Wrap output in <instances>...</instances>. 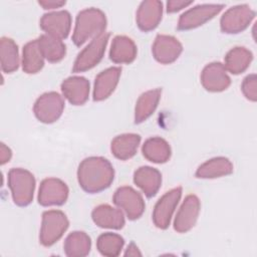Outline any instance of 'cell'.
I'll list each match as a JSON object with an SVG mask.
<instances>
[{"mask_svg":"<svg viewBox=\"0 0 257 257\" xmlns=\"http://www.w3.org/2000/svg\"><path fill=\"white\" fill-rule=\"evenodd\" d=\"M114 178L112 165L102 157L84 159L77 169V180L81 189L94 194L108 188Z\"/></svg>","mask_w":257,"mask_h":257,"instance_id":"obj_1","label":"cell"},{"mask_svg":"<svg viewBox=\"0 0 257 257\" xmlns=\"http://www.w3.org/2000/svg\"><path fill=\"white\" fill-rule=\"evenodd\" d=\"M106 27L105 14L97 8H86L78 12L72 34V41L81 46L89 39H93L104 32Z\"/></svg>","mask_w":257,"mask_h":257,"instance_id":"obj_2","label":"cell"},{"mask_svg":"<svg viewBox=\"0 0 257 257\" xmlns=\"http://www.w3.org/2000/svg\"><path fill=\"white\" fill-rule=\"evenodd\" d=\"M8 186L17 206L24 207L31 203L35 189V178L29 171L21 168L11 169L8 173Z\"/></svg>","mask_w":257,"mask_h":257,"instance_id":"obj_3","label":"cell"},{"mask_svg":"<svg viewBox=\"0 0 257 257\" xmlns=\"http://www.w3.org/2000/svg\"><path fill=\"white\" fill-rule=\"evenodd\" d=\"M69 225L66 215L59 210H48L42 214L39 240L45 246H51L57 242Z\"/></svg>","mask_w":257,"mask_h":257,"instance_id":"obj_4","label":"cell"},{"mask_svg":"<svg viewBox=\"0 0 257 257\" xmlns=\"http://www.w3.org/2000/svg\"><path fill=\"white\" fill-rule=\"evenodd\" d=\"M108 38V32H103L93 38L89 44L78 53L73 64L72 71L83 72L94 67L103 57Z\"/></svg>","mask_w":257,"mask_h":257,"instance_id":"obj_5","label":"cell"},{"mask_svg":"<svg viewBox=\"0 0 257 257\" xmlns=\"http://www.w3.org/2000/svg\"><path fill=\"white\" fill-rule=\"evenodd\" d=\"M64 109V100L62 96L49 91L41 94L35 101L33 111L36 118L44 123H51L57 120Z\"/></svg>","mask_w":257,"mask_h":257,"instance_id":"obj_6","label":"cell"},{"mask_svg":"<svg viewBox=\"0 0 257 257\" xmlns=\"http://www.w3.org/2000/svg\"><path fill=\"white\" fill-rule=\"evenodd\" d=\"M255 17V12L246 4L229 8L220 19L221 31L235 34L245 30Z\"/></svg>","mask_w":257,"mask_h":257,"instance_id":"obj_7","label":"cell"},{"mask_svg":"<svg viewBox=\"0 0 257 257\" xmlns=\"http://www.w3.org/2000/svg\"><path fill=\"white\" fill-rule=\"evenodd\" d=\"M225 7L224 4H202L184 12L178 21L179 30H190L214 18Z\"/></svg>","mask_w":257,"mask_h":257,"instance_id":"obj_8","label":"cell"},{"mask_svg":"<svg viewBox=\"0 0 257 257\" xmlns=\"http://www.w3.org/2000/svg\"><path fill=\"white\" fill-rule=\"evenodd\" d=\"M113 204L122 209L130 220L139 219L145 211V201L142 195L128 186L119 187L113 195Z\"/></svg>","mask_w":257,"mask_h":257,"instance_id":"obj_9","label":"cell"},{"mask_svg":"<svg viewBox=\"0 0 257 257\" xmlns=\"http://www.w3.org/2000/svg\"><path fill=\"white\" fill-rule=\"evenodd\" d=\"M182 188L177 187L165 195L157 202L153 212V222L159 229H167L170 225L173 213L181 199Z\"/></svg>","mask_w":257,"mask_h":257,"instance_id":"obj_10","label":"cell"},{"mask_svg":"<svg viewBox=\"0 0 257 257\" xmlns=\"http://www.w3.org/2000/svg\"><path fill=\"white\" fill-rule=\"evenodd\" d=\"M68 197V187L56 178L44 179L39 187L38 203L41 206H59L65 203Z\"/></svg>","mask_w":257,"mask_h":257,"instance_id":"obj_11","label":"cell"},{"mask_svg":"<svg viewBox=\"0 0 257 257\" xmlns=\"http://www.w3.org/2000/svg\"><path fill=\"white\" fill-rule=\"evenodd\" d=\"M200 207L199 198L196 195H188L177 212L174 221V229L179 233L190 231L197 222Z\"/></svg>","mask_w":257,"mask_h":257,"instance_id":"obj_12","label":"cell"},{"mask_svg":"<svg viewBox=\"0 0 257 257\" xmlns=\"http://www.w3.org/2000/svg\"><path fill=\"white\" fill-rule=\"evenodd\" d=\"M40 27L48 35L59 39L66 38L71 27L70 13L66 10L46 13L40 19Z\"/></svg>","mask_w":257,"mask_h":257,"instance_id":"obj_13","label":"cell"},{"mask_svg":"<svg viewBox=\"0 0 257 257\" xmlns=\"http://www.w3.org/2000/svg\"><path fill=\"white\" fill-rule=\"evenodd\" d=\"M182 51L181 42L174 36L165 34L157 35L152 48L155 59L163 64H170L177 60Z\"/></svg>","mask_w":257,"mask_h":257,"instance_id":"obj_14","label":"cell"},{"mask_svg":"<svg viewBox=\"0 0 257 257\" xmlns=\"http://www.w3.org/2000/svg\"><path fill=\"white\" fill-rule=\"evenodd\" d=\"M201 83L208 91L220 92L229 87L231 79L221 62H211L201 73Z\"/></svg>","mask_w":257,"mask_h":257,"instance_id":"obj_15","label":"cell"},{"mask_svg":"<svg viewBox=\"0 0 257 257\" xmlns=\"http://www.w3.org/2000/svg\"><path fill=\"white\" fill-rule=\"evenodd\" d=\"M163 15V3L158 0L143 1L137 11V24L142 31L148 32L155 29Z\"/></svg>","mask_w":257,"mask_h":257,"instance_id":"obj_16","label":"cell"},{"mask_svg":"<svg viewBox=\"0 0 257 257\" xmlns=\"http://www.w3.org/2000/svg\"><path fill=\"white\" fill-rule=\"evenodd\" d=\"M64 97L73 105H81L89 95V81L83 76H70L61 83Z\"/></svg>","mask_w":257,"mask_h":257,"instance_id":"obj_17","label":"cell"},{"mask_svg":"<svg viewBox=\"0 0 257 257\" xmlns=\"http://www.w3.org/2000/svg\"><path fill=\"white\" fill-rule=\"evenodd\" d=\"M121 73V68L112 66L101 71L95 77L93 86V100L101 101L107 98L115 89Z\"/></svg>","mask_w":257,"mask_h":257,"instance_id":"obj_18","label":"cell"},{"mask_svg":"<svg viewBox=\"0 0 257 257\" xmlns=\"http://www.w3.org/2000/svg\"><path fill=\"white\" fill-rule=\"evenodd\" d=\"M94 224L100 228L121 229L124 225V215L120 209L103 204L95 207L91 213Z\"/></svg>","mask_w":257,"mask_h":257,"instance_id":"obj_19","label":"cell"},{"mask_svg":"<svg viewBox=\"0 0 257 257\" xmlns=\"http://www.w3.org/2000/svg\"><path fill=\"white\" fill-rule=\"evenodd\" d=\"M134 182L148 198H152L161 188L162 175L157 169L144 166L135 172Z\"/></svg>","mask_w":257,"mask_h":257,"instance_id":"obj_20","label":"cell"},{"mask_svg":"<svg viewBox=\"0 0 257 257\" xmlns=\"http://www.w3.org/2000/svg\"><path fill=\"white\" fill-rule=\"evenodd\" d=\"M137 56V46L135 42L125 35H117L112 39L109 58L114 63H131Z\"/></svg>","mask_w":257,"mask_h":257,"instance_id":"obj_21","label":"cell"},{"mask_svg":"<svg viewBox=\"0 0 257 257\" xmlns=\"http://www.w3.org/2000/svg\"><path fill=\"white\" fill-rule=\"evenodd\" d=\"M233 173V164L225 157H216L202 164L196 171L200 179H215Z\"/></svg>","mask_w":257,"mask_h":257,"instance_id":"obj_22","label":"cell"},{"mask_svg":"<svg viewBox=\"0 0 257 257\" xmlns=\"http://www.w3.org/2000/svg\"><path fill=\"white\" fill-rule=\"evenodd\" d=\"M141 143V137L137 134H123L111 141L110 150L112 155L119 160L125 161L133 158Z\"/></svg>","mask_w":257,"mask_h":257,"instance_id":"obj_23","label":"cell"},{"mask_svg":"<svg viewBox=\"0 0 257 257\" xmlns=\"http://www.w3.org/2000/svg\"><path fill=\"white\" fill-rule=\"evenodd\" d=\"M142 152L148 161L156 164L166 163L171 157L170 145L167 141L159 137L148 139L143 145Z\"/></svg>","mask_w":257,"mask_h":257,"instance_id":"obj_24","label":"cell"},{"mask_svg":"<svg viewBox=\"0 0 257 257\" xmlns=\"http://www.w3.org/2000/svg\"><path fill=\"white\" fill-rule=\"evenodd\" d=\"M161 89L155 88L148 90L141 94L138 98L136 107H135V122L141 123L150 117L153 112L156 110L160 98H161Z\"/></svg>","mask_w":257,"mask_h":257,"instance_id":"obj_25","label":"cell"},{"mask_svg":"<svg viewBox=\"0 0 257 257\" xmlns=\"http://www.w3.org/2000/svg\"><path fill=\"white\" fill-rule=\"evenodd\" d=\"M253 59L251 51L242 46H237L228 51L224 59V67L232 74L244 72Z\"/></svg>","mask_w":257,"mask_h":257,"instance_id":"obj_26","label":"cell"},{"mask_svg":"<svg viewBox=\"0 0 257 257\" xmlns=\"http://www.w3.org/2000/svg\"><path fill=\"white\" fill-rule=\"evenodd\" d=\"M90 246V238L85 232L74 231L66 237L63 248L68 257H83L88 255Z\"/></svg>","mask_w":257,"mask_h":257,"instance_id":"obj_27","label":"cell"},{"mask_svg":"<svg viewBox=\"0 0 257 257\" xmlns=\"http://www.w3.org/2000/svg\"><path fill=\"white\" fill-rule=\"evenodd\" d=\"M44 65V57L39 48L37 39L27 42L22 51V69L24 72L36 73Z\"/></svg>","mask_w":257,"mask_h":257,"instance_id":"obj_28","label":"cell"},{"mask_svg":"<svg viewBox=\"0 0 257 257\" xmlns=\"http://www.w3.org/2000/svg\"><path fill=\"white\" fill-rule=\"evenodd\" d=\"M37 41L42 55L47 61L58 62L65 56L66 47L61 39L44 34L37 38Z\"/></svg>","mask_w":257,"mask_h":257,"instance_id":"obj_29","label":"cell"},{"mask_svg":"<svg viewBox=\"0 0 257 257\" xmlns=\"http://www.w3.org/2000/svg\"><path fill=\"white\" fill-rule=\"evenodd\" d=\"M0 60L3 72L11 73L19 66L18 46L13 39L2 37L0 40Z\"/></svg>","mask_w":257,"mask_h":257,"instance_id":"obj_30","label":"cell"},{"mask_svg":"<svg viewBox=\"0 0 257 257\" xmlns=\"http://www.w3.org/2000/svg\"><path fill=\"white\" fill-rule=\"evenodd\" d=\"M124 244L123 238L115 233H103L96 241V247L99 253L103 256L114 257L119 255Z\"/></svg>","mask_w":257,"mask_h":257,"instance_id":"obj_31","label":"cell"},{"mask_svg":"<svg viewBox=\"0 0 257 257\" xmlns=\"http://www.w3.org/2000/svg\"><path fill=\"white\" fill-rule=\"evenodd\" d=\"M242 92L244 96L251 100V101H256L257 99V78L256 74L252 73L247 75L242 82L241 85Z\"/></svg>","mask_w":257,"mask_h":257,"instance_id":"obj_32","label":"cell"},{"mask_svg":"<svg viewBox=\"0 0 257 257\" xmlns=\"http://www.w3.org/2000/svg\"><path fill=\"white\" fill-rule=\"evenodd\" d=\"M193 1H180V0H170L167 2V12L174 13L182 10L183 8L191 5Z\"/></svg>","mask_w":257,"mask_h":257,"instance_id":"obj_33","label":"cell"},{"mask_svg":"<svg viewBox=\"0 0 257 257\" xmlns=\"http://www.w3.org/2000/svg\"><path fill=\"white\" fill-rule=\"evenodd\" d=\"M12 157V152L11 150L3 143H1L0 145V164L4 165L7 162L10 161Z\"/></svg>","mask_w":257,"mask_h":257,"instance_id":"obj_34","label":"cell"},{"mask_svg":"<svg viewBox=\"0 0 257 257\" xmlns=\"http://www.w3.org/2000/svg\"><path fill=\"white\" fill-rule=\"evenodd\" d=\"M38 4L42 6L44 9H54V8H60L63 5H65V1L46 0V1H38Z\"/></svg>","mask_w":257,"mask_h":257,"instance_id":"obj_35","label":"cell"},{"mask_svg":"<svg viewBox=\"0 0 257 257\" xmlns=\"http://www.w3.org/2000/svg\"><path fill=\"white\" fill-rule=\"evenodd\" d=\"M124 255L125 256H142V253L140 252L139 248L135 245V243H131L126 248Z\"/></svg>","mask_w":257,"mask_h":257,"instance_id":"obj_36","label":"cell"}]
</instances>
